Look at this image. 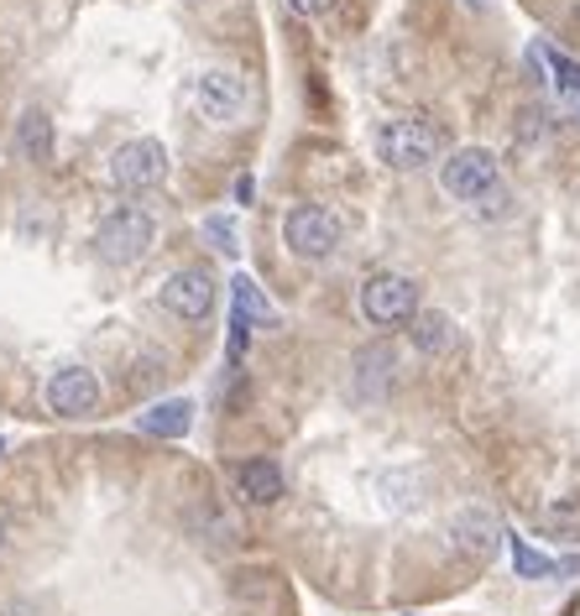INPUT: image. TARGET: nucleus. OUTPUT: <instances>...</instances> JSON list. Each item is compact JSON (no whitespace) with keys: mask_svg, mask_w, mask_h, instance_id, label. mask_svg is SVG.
<instances>
[{"mask_svg":"<svg viewBox=\"0 0 580 616\" xmlns=\"http://www.w3.org/2000/svg\"><path fill=\"white\" fill-rule=\"evenodd\" d=\"M376 157L393 172H424L444 157V137L424 116H393L376 126Z\"/></svg>","mask_w":580,"mask_h":616,"instance_id":"nucleus-1","label":"nucleus"},{"mask_svg":"<svg viewBox=\"0 0 580 616\" xmlns=\"http://www.w3.org/2000/svg\"><path fill=\"white\" fill-rule=\"evenodd\" d=\"M345 240V220L325 205H298L283 215V246L298 261H330Z\"/></svg>","mask_w":580,"mask_h":616,"instance_id":"nucleus-2","label":"nucleus"},{"mask_svg":"<svg viewBox=\"0 0 580 616\" xmlns=\"http://www.w3.org/2000/svg\"><path fill=\"white\" fill-rule=\"evenodd\" d=\"M356 308H361V319L376 329L409 325L413 314H419V282L403 272H372L356 292Z\"/></svg>","mask_w":580,"mask_h":616,"instance_id":"nucleus-3","label":"nucleus"},{"mask_svg":"<svg viewBox=\"0 0 580 616\" xmlns=\"http://www.w3.org/2000/svg\"><path fill=\"white\" fill-rule=\"evenodd\" d=\"M157 240V220L147 215V209L126 205L116 209V215H105L100 230H95V251H100V261H110V267H131V261H141L147 251H153Z\"/></svg>","mask_w":580,"mask_h":616,"instance_id":"nucleus-4","label":"nucleus"},{"mask_svg":"<svg viewBox=\"0 0 580 616\" xmlns=\"http://www.w3.org/2000/svg\"><path fill=\"white\" fill-rule=\"evenodd\" d=\"M497 183H502V168H497V152H486V147H455L450 157H440V193L455 205H476Z\"/></svg>","mask_w":580,"mask_h":616,"instance_id":"nucleus-5","label":"nucleus"},{"mask_svg":"<svg viewBox=\"0 0 580 616\" xmlns=\"http://www.w3.org/2000/svg\"><path fill=\"white\" fill-rule=\"evenodd\" d=\"M110 178H116L126 193L157 189V183L168 178V147L157 137L126 141V147H116V157H110Z\"/></svg>","mask_w":580,"mask_h":616,"instance_id":"nucleus-6","label":"nucleus"},{"mask_svg":"<svg viewBox=\"0 0 580 616\" xmlns=\"http://www.w3.org/2000/svg\"><path fill=\"white\" fill-rule=\"evenodd\" d=\"M194 100H199V116L205 120H215V126H236V120L246 116L252 95H246V79H240L236 69H205L199 73V85H194Z\"/></svg>","mask_w":580,"mask_h":616,"instance_id":"nucleus-7","label":"nucleus"},{"mask_svg":"<svg viewBox=\"0 0 580 616\" xmlns=\"http://www.w3.org/2000/svg\"><path fill=\"white\" fill-rule=\"evenodd\" d=\"M163 308H168L173 319H188V325H199V319H209V308H215V298H220V282L205 272V267H184V272H173L168 282H163Z\"/></svg>","mask_w":580,"mask_h":616,"instance_id":"nucleus-8","label":"nucleus"},{"mask_svg":"<svg viewBox=\"0 0 580 616\" xmlns=\"http://www.w3.org/2000/svg\"><path fill=\"white\" fill-rule=\"evenodd\" d=\"M48 408L58 418H89V413L100 408V377L89 371V366H63V371H52L48 377Z\"/></svg>","mask_w":580,"mask_h":616,"instance_id":"nucleus-9","label":"nucleus"},{"mask_svg":"<svg viewBox=\"0 0 580 616\" xmlns=\"http://www.w3.org/2000/svg\"><path fill=\"white\" fill-rule=\"evenodd\" d=\"M393 381H397L393 345H366L356 356V366H351V397L356 403H382V397L393 393Z\"/></svg>","mask_w":580,"mask_h":616,"instance_id":"nucleus-10","label":"nucleus"},{"mask_svg":"<svg viewBox=\"0 0 580 616\" xmlns=\"http://www.w3.org/2000/svg\"><path fill=\"white\" fill-rule=\"evenodd\" d=\"M450 544L461 548L465 559H492L497 544H502V528H497V517L486 507H461V513L450 517Z\"/></svg>","mask_w":580,"mask_h":616,"instance_id":"nucleus-11","label":"nucleus"},{"mask_svg":"<svg viewBox=\"0 0 580 616\" xmlns=\"http://www.w3.org/2000/svg\"><path fill=\"white\" fill-rule=\"evenodd\" d=\"M230 480H236V497L252 501V507H273V501H283V491H288V476H283L277 460H240L236 470H230Z\"/></svg>","mask_w":580,"mask_h":616,"instance_id":"nucleus-12","label":"nucleus"},{"mask_svg":"<svg viewBox=\"0 0 580 616\" xmlns=\"http://www.w3.org/2000/svg\"><path fill=\"white\" fill-rule=\"evenodd\" d=\"M230 319H240L246 329H277V325H283L277 304L256 288V277H246V272L230 277Z\"/></svg>","mask_w":580,"mask_h":616,"instance_id":"nucleus-13","label":"nucleus"},{"mask_svg":"<svg viewBox=\"0 0 580 616\" xmlns=\"http://www.w3.org/2000/svg\"><path fill=\"white\" fill-rule=\"evenodd\" d=\"M137 428L153 434V439H184L188 428H194V403H188V397H163L153 408H141Z\"/></svg>","mask_w":580,"mask_h":616,"instance_id":"nucleus-14","label":"nucleus"},{"mask_svg":"<svg viewBox=\"0 0 580 616\" xmlns=\"http://www.w3.org/2000/svg\"><path fill=\"white\" fill-rule=\"evenodd\" d=\"M17 157H27V162H48L52 157V116L42 105L17 116Z\"/></svg>","mask_w":580,"mask_h":616,"instance_id":"nucleus-15","label":"nucleus"},{"mask_svg":"<svg viewBox=\"0 0 580 616\" xmlns=\"http://www.w3.org/2000/svg\"><path fill=\"white\" fill-rule=\"evenodd\" d=\"M450 345H455V319H450L444 308H419V314H413V350L444 356Z\"/></svg>","mask_w":580,"mask_h":616,"instance_id":"nucleus-16","label":"nucleus"},{"mask_svg":"<svg viewBox=\"0 0 580 616\" xmlns=\"http://www.w3.org/2000/svg\"><path fill=\"white\" fill-rule=\"evenodd\" d=\"M508 548H512V569L523 575V580H560L570 565H560V559H549V554H539V548L523 538V533H508Z\"/></svg>","mask_w":580,"mask_h":616,"instance_id":"nucleus-17","label":"nucleus"},{"mask_svg":"<svg viewBox=\"0 0 580 616\" xmlns=\"http://www.w3.org/2000/svg\"><path fill=\"white\" fill-rule=\"evenodd\" d=\"M533 58H539V63H549V69H554V85H560V95H570V100H580V63H576V58H564L560 48H533Z\"/></svg>","mask_w":580,"mask_h":616,"instance_id":"nucleus-18","label":"nucleus"},{"mask_svg":"<svg viewBox=\"0 0 580 616\" xmlns=\"http://www.w3.org/2000/svg\"><path fill=\"white\" fill-rule=\"evenodd\" d=\"M205 240L220 251V257H236V251H240L236 220H230V215H205Z\"/></svg>","mask_w":580,"mask_h":616,"instance_id":"nucleus-19","label":"nucleus"},{"mask_svg":"<svg viewBox=\"0 0 580 616\" xmlns=\"http://www.w3.org/2000/svg\"><path fill=\"white\" fill-rule=\"evenodd\" d=\"M283 6H288L293 17H304V21H320L330 11V6H335V0H283Z\"/></svg>","mask_w":580,"mask_h":616,"instance_id":"nucleus-20","label":"nucleus"},{"mask_svg":"<svg viewBox=\"0 0 580 616\" xmlns=\"http://www.w3.org/2000/svg\"><path fill=\"white\" fill-rule=\"evenodd\" d=\"M252 193H256L252 172H240V178H236V199H240V205H252Z\"/></svg>","mask_w":580,"mask_h":616,"instance_id":"nucleus-21","label":"nucleus"},{"mask_svg":"<svg viewBox=\"0 0 580 616\" xmlns=\"http://www.w3.org/2000/svg\"><path fill=\"white\" fill-rule=\"evenodd\" d=\"M0 616H32L27 606H0Z\"/></svg>","mask_w":580,"mask_h":616,"instance_id":"nucleus-22","label":"nucleus"},{"mask_svg":"<svg viewBox=\"0 0 580 616\" xmlns=\"http://www.w3.org/2000/svg\"><path fill=\"white\" fill-rule=\"evenodd\" d=\"M465 6H492V0H465Z\"/></svg>","mask_w":580,"mask_h":616,"instance_id":"nucleus-23","label":"nucleus"},{"mask_svg":"<svg viewBox=\"0 0 580 616\" xmlns=\"http://www.w3.org/2000/svg\"><path fill=\"white\" fill-rule=\"evenodd\" d=\"M0 544H6V523H0Z\"/></svg>","mask_w":580,"mask_h":616,"instance_id":"nucleus-24","label":"nucleus"},{"mask_svg":"<svg viewBox=\"0 0 580 616\" xmlns=\"http://www.w3.org/2000/svg\"><path fill=\"white\" fill-rule=\"evenodd\" d=\"M0 449H6V445H0Z\"/></svg>","mask_w":580,"mask_h":616,"instance_id":"nucleus-25","label":"nucleus"}]
</instances>
